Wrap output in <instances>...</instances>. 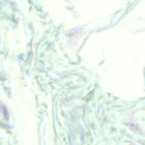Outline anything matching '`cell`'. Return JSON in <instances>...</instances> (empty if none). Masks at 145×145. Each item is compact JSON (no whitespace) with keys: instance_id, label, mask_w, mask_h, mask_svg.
Here are the masks:
<instances>
[{"instance_id":"6da1fadb","label":"cell","mask_w":145,"mask_h":145,"mask_svg":"<svg viewBox=\"0 0 145 145\" xmlns=\"http://www.w3.org/2000/svg\"><path fill=\"white\" fill-rule=\"evenodd\" d=\"M2 108H3V110H4V112H3V114H4L5 118H7V117H8V115H7V110H6V108H5L4 106H2Z\"/></svg>"}]
</instances>
